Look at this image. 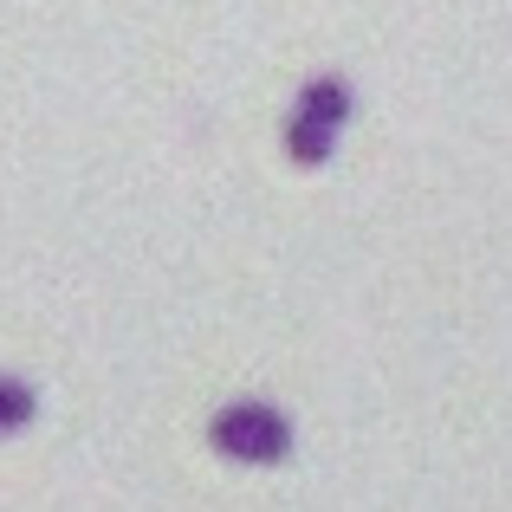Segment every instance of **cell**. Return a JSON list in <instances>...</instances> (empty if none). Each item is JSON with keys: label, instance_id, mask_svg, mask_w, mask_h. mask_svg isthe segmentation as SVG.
<instances>
[{"label": "cell", "instance_id": "2", "mask_svg": "<svg viewBox=\"0 0 512 512\" xmlns=\"http://www.w3.org/2000/svg\"><path fill=\"white\" fill-rule=\"evenodd\" d=\"M208 441H214V454H227V461H240V467H273V461L292 454V422H286V409L247 396V402H227V409L214 415Z\"/></svg>", "mask_w": 512, "mask_h": 512}, {"label": "cell", "instance_id": "3", "mask_svg": "<svg viewBox=\"0 0 512 512\" xmlns=\"http://www.w3.org/2000/svg\"><path fill=\"white\" fill-rule=\"evenodd\" d=\"M33 409H39V396L20 383V376H0V441L7 435H20L26 422H33Z\"/></svg>", "mask_w": 512, "mask_h": 512}, {"label": "cell", "instance_id": "1", "mask_svg": "<svg viewBox=\"0 0 512 512\" xmlns=\"http://www.w3.org/2000/svg\"><path fill=\"white\" fill-rule=\"evenodd\" d=\"M350 111H357V98H350L344 78H312L286 111V156L299 169H325L344 124H350Z\"/></svg>", "mask_w": 512, "mask_h": 512}]
</instances>
